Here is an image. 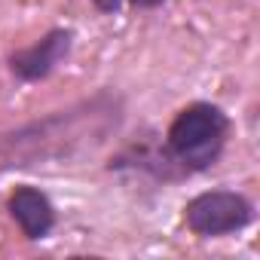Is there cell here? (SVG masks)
<instances>
[{
  "label": "cell",
  "instance_id": "obj_3",
  "mask_svg": "<svg viewBox=\"0 0 260 260\" xmlns=\"http://www.w3.org/2000/svg\"><path fill=\"white\" fill-rule=\"evenodd\" d=\"M254 202L239 190H202L184 205V226L199 239H223L254 223Z\"/></svg>",
  "mask_w": 260,
  "mask_h": 260
},
{
  "label": "cell",
  "instance_id": "obj_1",
  "mask_svg": "<svg viewBox=\"0 0 260 260\" xmlns=\"http://www.w3.org/2000/svg\"><path fill=\"white\" fill-rule=\"evenodd\" d=\"M125 104L116 92L101 89L64 110L0 132V172L71 162L98 150L122 125Z\"/></svg>",
  "mask_w": 260,
  "mask_h": 260
},
{
  "label": "cell",
  "instance_id": "obj_2",
  "mask_svg": "<svg viewBox=\"0 0 260 260\" xmlns=\"http://www.w3.org/2000/svg\"><path fill=\"white\" fill-rule=\"evenodd\" d=\"M230 116L220 104L211 101H193L175 113V119L166 128V159L172 162L175 175H199L208 172L230 141Z\"/></svg>",
  "mask_w": 260,
  "mask_h": 260
},
{
  "label": "cell",
  "instance_id": "obj_6",
  "mask_svg": "<svg viewBox=\"0 0 260 260\" xmlns=\"http://www.w3.org/2000/svg\"><path fill=\"white\" fill-rule=\"evenodd\" d=\"M122 4H125V0H92V7H95L101 16H116V13L122 10Z\"/></svg>",
  "mask_w": 260,
  "mask_h": 260
},
{
  "label": "cell",
  "instance_id": "obj_5",
  "mask_svg": "<svg viewBox=\"0 0 260 260\" xmlns=\"http://www.w3.org/2000/svg\"><path fill=\"white\" fill-rule=\"evenodd\" d=\"M7 214L13 217V223L22 230V236L28 242L49 239L52 230H55V223H58L52 199L40 187H34V184H19L7 196Z\"/></svg>",
  "mask_w": 260,
  "mask_h": 260
},
{
  "label": "cell",
  "instance_id": "obj_4",
  "mask_svg": "<svg viewBox=\"0 0 260 260\" xmlns=\"http://www.w3.org/2000/svg\"><path fill=\"white\" fill-rule=\"evenodd\" d=\"M74 40L77 34L71 28H49L40 40H34L31 46H22L16 52H10L7 64L13 71L16 80L22 83H40L49 80L74 52Z\"/></svg>",
  "mask_w": 260,
  "mask_h": 260
},
{
  "label": "cell",
  "instance_id": "obj_7",
  "mask_svg": "<svg viewBox=\"0 0 260 260\" xmlns=\"http://www.w3.org/2000/svg\"><path fill=\"white\" fill-rule=\"evenodd\" d=\"M135 10H159L162 4H169V0H128Z\"/></svg>",
  "mask_w": 260,
  "mask_h": 260
}]
</instances>
